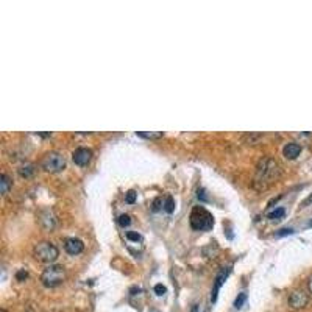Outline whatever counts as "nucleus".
I'll list each match as a JSON object with an SVG mask.
<instances>
[{
    "label": "nucleus",
    "mask_w": 312,
    "mask_h": 312,
    "mask_svg": "<svg viewBox=\"0 0 312 312\" xmlns=\"http://www.w3.org/2000/svg\"><path fill=\"white\" fill-rule=\"evenodd\" d=\"M280 173H281V167L275 161V159H272V158L261 159L258 167H256L255 188H258V189L268 188L273 181L278 180Z\"/></svg>",
    "instance_id": "f257e3e1"
},
{
    "label": "nucleus",
    "mask_w": 312,
    "mask_h": 312,
    "mask_svg": "<svg viewBox=\"0 0 312 312\" xmlns=\"http://www.w3.org/2000/svg\"><path fill=\"white\" fill-rule=\"evenodd\" d=\"M189 223L191 228L195 231H209L214 226V217L203 206H195L191 211Z\"/></svg>",
    "instance_id": "f03ea898"
},
{
    "label": "nucleus",
    "mask_w": 312,
    "mask_h": 312,
    "mask_svg": "<svg viewBox=\"0 0 312 312\" xmlns=\"http://www.w3.org/2000/svg\"><path fill=\"white\" fill-rule=\"evenodd\" d=\"M66 280V270L63 265H52L44 268V272L41 275V283L46 288H56Z\"/></svg>",
    "instance_id": "7ed1b4c3"
},
{
    "label": "nucleus",
    "mask_w": 312,
    "mask_h": 312,
    "mask_svg": "<svg viewBox=\"0 0 312 312\" xmlns=\"http://www.w3.org/2000/svg\"><path fill=\"white\" fill-rule=\"evenodd\" d=\"M33 255H35V258L41 261V263L52 264L53 261H56L58 256H60V250H58L56 245H53L52 242H39L35 247Z\"/></svg>",
    "instance_id": "20e7f679"
},
{
    "label": "nucleus",
    "mask_w": 312,
    "mask_h": 312,
    "mask_svg": "<svg viewBox=\"0 0 312 312\" xmlns=\"http://www.w3.org/2000/svg\"><path fill=\"white\" fill-rule=\"evenodd\" d=\"M41 167L48 173H58L66 167V159L58 151H48L41 159Z\"/></svg>",
    "instance_id": "39448f33"
},
{
    "label": "nucleus",
    "mask_w": 312,
    "mask_h": 312,
    "mask_svg": "<svg viewBox=\"0 0 312 312\" xmlns=\"http://www.w3.org/2000/svg\"><path fill=\"white\" fill-rule=\"evenodd\" d=\"M309 301V297L305 290H293L289 297V305L292 309H303Z\"/></svg>",
    "instance_id": "423d86ee"
},
{
    "label": "nucleus",
    "mask_w": 312,
    "mask_h": 312,
    "mask_svg": "<svg viewBox=\"0 0 312 312\" xmlns=\"http://www.w3.org/2000/svg\"><path fill=\"white\" fill-rule=\"evenodd\" d=\"M91 158H92V151L89 148H84V147L77 148L72 153V159L77 166H88Z\"/></svg>",
    "instance_id": "0eeeda50"
},
{
    "label": "nucleus",
    "mask_w": 312,
    "mask_h": 312,
    "mask_svg": "<svg viewBox=\"0 0 312 312\" xmlns=\"http://www.w3.org/2000/svg\"><path fill=\"white\" fill-rule=\"evenodd\" d=\"M230 268H223V270H220V273H218L216 276V281H214V288H213V292H211V303H216L217 301V297H218V290H220V288L223 286L225 280H226V276L230 275Z\"/></svg>",
    "instance_id": "6e6552de"
},
{
    "label": "nucleus",
    "mask_w": 312,
    "mask_h": 312,
    "mask_svg": "<svg viewBox=\"0 0 312 312\" xmlns=\"http://www.w3.org/2000/svg\"><path fill=\"white\" fill-rule=\"evenodd\" d=\"M64 250L69 253V255H80V253L84 250V243L77 239V238H69L64 240Z\"/></svg>",
    "instance_id": "1a4fd4ad"
},
{
    "label": "nucleus",
    "mask_w": 312,
    "mask_h": 312,
    "mask_svg": "<svg viewBox=\"0 0 312 312\" xmlns=\"http://www.w3.org/2000/svg\"><path fill=\"white\" fill-rule=\"evenodd\" d=\"M300 153H301V145L297 144V142H289V144H286L283 148V155L288 159H297Z\"/></svg>",
    "instance_id": "9d476101"
},
{
    "label": "nucleus",
    "mask_w": 312,
    "mask_h": 312,
    "mask_svg": "<svg viewBox=\"0 0 312 312\" xmlns=\"http://www.w3.org/2000/svg\"><path fill=\"white\" fill-rule=\"evenodd\" d=\"M39 222L44 225V228L47 230H52L55 223H56V218L53 216V213L50 209H44V211H41L39 213Z\"/></svg>",
    "instance_id": "9b49d317"
},
{
    "label": "nucleus",
    "mask_w": 312,
    "mask_h": 312,
    "mask_svg": "<svg viewBox=\"0 0 312 312\" xmlns=\"http://www.w3.org/2000/svg\"><path fill=\"white\" fill-rule=\"evenodd\" d=\"M0 184H2V193H3V195H8V193H10L11 186H13L11 178L6 173H2V175H0Z\"/></svg>",
    "instance_id": "f8f14e48"
},
{
    "label": "nucleus",
    "mask_w": 312,
    "mask_h": 312,
    "mask_svg": "<svg viewBox=\"0 0 312 312\" xmlns=\"http://www.w3.org/2000/svg\"><path fill=\"white\" fill-rule=\"evenodd\" d=\"M33 173H35V166L33 164H25L19 168V175L22 178H30Z\"/></svg>",
    "instance_id": "ddd939ff"
},
{
    "label": "nucleus",
    "mask_w": 312,
    "mask_h": 312,
    "mask_svg": "<svg viewBox=\"0 0 312 312\" xmlns=\"http://www.w3.org/2000/svg\"><path fill=\"white\" fill-rule=\"evenodd\" d=\"M284 216H286V209L284 208H276V209H273L272 213H268V218H270V220H281V218H284Z\"/></svg>",
    "instance_id": "4468645a"
},
{
    "label": "nucleus",
    "mask_w": 312,
    "mask_h": 312,
    "mask_svg": "<svg viewBox=\"0 0 312 312\" xmlns=\"http://www.w3.org/2000/svg\"><path fill=\"white\" fill-rule=\"evenodd\" d=\"M163 209L166 211L167 214H172L173 211H175V200H173V197H166V200H164V203H163Z\"/></svg>",
    "instance_id": "2eb2a0df"
},
{
    "label": "nucleus",
    "mask_w": 312,
    "mask_h": 312,
    "mask_svg": "<svg viewBox=\"0 0 312 312\" xmlns=\"http://www.w3.org/2000/svg\"><path fill=\"white\" fill-rule=\"evenodd\" d=\"M245 301H247V293L245 292H240L238 297H236V300H234V308L236 309H240L243 305H245Z\"/></svg>",
    "instance_id": "dca6fc26"
},
{
    "label": "nucleus",
    "mask_w": 312,
    "mask_h": 312,
    "mask_svg": "<svg viewBox=\"0 0 312 312\" xmlns=\"http://www.w3.org/2000/svg\"><path fill=\"white\" fill-rule=\"evenodd\" d=\"M126 239L128 240H131V242H142V236L139 234V233H136V231H126Z\"/></svg>",
    "instance_id": "f3484780"
},
{
    "label": "nucleus",
    "mask_w": 312,
    "mask_h": 312,
    "mask_svg": "<svg viewBox=\"0 0 312 312\" xmlns=\"http://www.w3.org/2000/svg\"><path fill=\"white\" fill-rule=\"evenodd\" d=\"M117 222H119L120 226H123V228H125V226H128L131 223V217L128 214H120L119 218H117Z\"/></svg>",
    "instance_id": "a211bd4d"
},
{
    "label": "nucleus",
    "mask_w": 312,
    "mask_h": 312,
    "mask_svg": "<svg viewBox=\"0 0 312 312\" xmlns=\"http://www.w3.org/2000/svg\"><path fill=\"white\" fill-rule=\"evenodd\" d=\"M138 136L147 138V139H158V138L163 136V133H142V131H138Z\"/></svg>",
    "instance_id": "6ab92c4d"
},
{
    "label": "nucleus",
    "mask_w": 312,
    "mask_h": 312,
    "mask_svg": "<svg viewBox=\"0 0 312 312\" xmlns=\"http://www.w3.org/2000/svg\"><path fill=\"white\" fill-rule=\"evenodd\" d=\"M125 200H126V203H134V201H136V192L134 191H130L128 193H126V197H125Z\"/></svg>",
    "instance_id": "aec40b11"
},
{
    "label": "nucleus",
    "mask_w": 312,
    "mask_h": 312,
    "mask_svg": "<svg viewBox=\"0 0 312 312\" xmlns=\"http://www.w3.org/2000/svg\"><path fill=\"white\" fill-rule=\"evenodd\" d=\"M167 292V289L164 288V286L163 284H156L155 286V293L158 295V297H163V295Z\"/></svg>",
    "instance_id": "412c9836"
},
{
    "label": "nucleus",
    "mask_w": 312,
    "mask_h": 312,
    "mask_svg": "<svg viewBox=\"0 0 312 312\" xmlns=\"http://www.w3.org/2000/svg\"><path fill=\"white\" fill-rule=\"evenodd\" d=\"M16 278H18L19 281H25L28 278V273L25 272V270H21V272H18V275H16Z\"/></svg>",
    "instance_id": "4be33fe9"
},
{
    "label": "nucleus",
    "mask_w": 312,
    "mask_h": 312,
    "mask_svg": "<svg viewBox=\"0 0 312 312\" xmlns=\"http://www.w3.org/2000/svg\"><path fill=\"white\" fill-rule=\"evenodd\" d=\"M163 203V200L161 198H156L155 201H153V211H158L159 209V205Z\"/></svg>",
    "instance_id": "5701e85b"
},
{
    "label": "nucleus",
    "mask_w": 312,
    "mask_h": 312,
    "mask_svg": "<svg viewBox=\"0 0 312 312\" xmlns=\"http://www.w3.org/2000/svg\"><path fill=\"white\" fill-rule=\"evenodd\" d=\"M293 231L290 230V228H283V230H280V233H278V236H283V234H292Z\"/></svg>",
    "instance_id": "b1692460"
},
{
    "label": "nucleus",
    "mask_w": 312,
    "mask_h": 312,
    "mask_svg": "<svg viewBox=\"0 0 312 312\" xmlns=\"http://www.w3.org/2000/svg\"><path fill=\"white\" fill-rule=\"evenodd\" d=\"M198 198H201V200H208V197L205 195V191H203V189H198Z\"/></svg>",
    "instance_id": "393cba45"
},
{
    "label": "nucleus",
    "mask_w": 312,
    "mask_h": 312,
    "mask_svg": "<svg viewBox=\"0 0 312 312\" xmlns=\"http://www.w3.org/2000/svg\"><path fill=\"white\" fill-rule=\"evenodd\" d=\"M308 289H309V293L312 295V276L308 280Z\"/></svg>",
    "instance_id": "a878e982"
},
{
    "label": "nucleus",
    "mask_w": 312,
    "mask_h": 312,
    "mask_svg": "<svg viewBox=\"0 0 312 312\" xmlns=\"http://www.w3.org/2000/svg\"><path fill=\"white\" fill-rule=\"evenodd\" d=\"M311 203H312V195H311L309 198L305 200V203H303V206H308V205H311Z\"/></svg>",
    "instance_id": "bb28decb"
},
{
    "label": "nucleus",
    "mask_w": 312,
    "mask_h": 312,
    "mask_svg": "<svg viewBox=\"0 0 312 312\" xmlns=\"http://www.w3.org/2000/svg\"><path fill=\"white\" fill-rule=\"evenodd\" d=\"M0 312H6V309H2V311H0Z\"/></svg>",
    "instance_id": "cd10ccee"
}]
</instances>
